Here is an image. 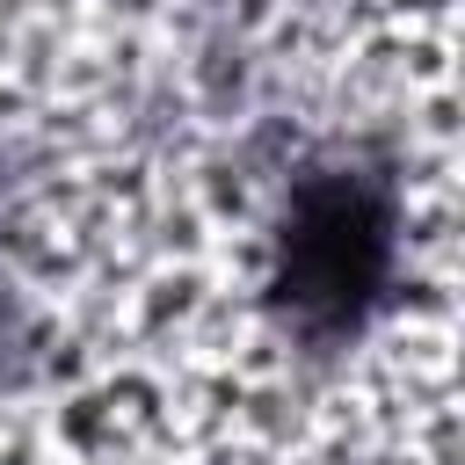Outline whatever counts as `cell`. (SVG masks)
<instances>
[{"label": "cell", "mask_w": 465, "mask_h": 465, "mask_svg": "<svg viewBox=\"0 0 465 465\" xmlns=\"http://www.w3.org/2000/svg\"><path fill=\"white\" fill-rule=\"evenodd\" d=\"M392 269V211L356 174L305 189L283 232V298L305 327H349Z\"/></svg>", "instance_id": "6da1fadb"}]
</instances>
